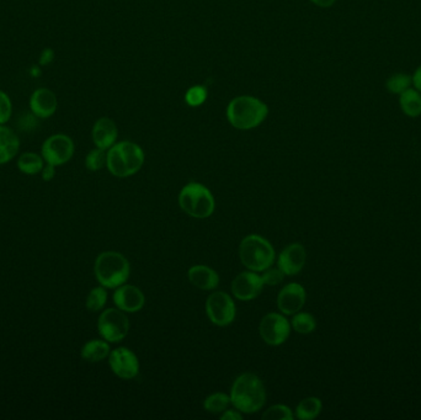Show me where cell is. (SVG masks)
<instances>
[{"mask_svg":"<svg viewBox=\"0 0 421 420\" xmlns=\"http://www.w3.org/2000/svg\"><path fill=\"white\" fill-rule=\"evenodd\" d=\"M232 406L243 414L258 413L266 403V389L261 379L255 374L245 372L232 384Z\"/></svg>","mask_w":421,"mask_h":420,"instance_id":"cell-1","label":"cell"},{"mask_svg":"<svg viewBox=\"0 0 421 420\" xmlns=\"http://www.w3.org/2000/svg\"><path fill=\"white\" fill-rule=\"evenodd\" d=\"M145 164V152L140 145L123 140L109 149L106 167L116 178H128L140 172Z\"/></svg>","mask_w":421,"mask_h":420,"instance_id":"cell-2","label":"cell"},{"mask_svg":"<svg viewBox=\"0 0 421 420\" xmlns=\"http://www.w3.org/2000/svg\"><path fill=\"white\" fill-rule=\"evenodd\" d=\"M94 272L98 282L105 289H118L126 284L131 275L127 257L118 252H103L96 257Z\"/></svg>","mask_w":421,"mask_h":420,"instance_id":"cell-3","label":"cell"},{"mask_svg":"<svg viewBox=\"0 0 421 420\" xmlns=\"http://www.w3.org/2000/svg\"><path fill=\"white\" fill-rule=\"evenodd\" d=\"M269 113L266 104L253 96H239L231 101L227 108V118L238 130H251L263 123Z\"/></svg>","mask_w":421,"mask_h":420,"instance_id":"cell-4","label":"cell"},{"mask_svg":"<svg viewBox=\"0 0 421 420\" xmlns=\"http://www.w3.org/2000/svg\"><path fill=\"white\" fill-rule=\"evenodd\" d=\"M239 259L248 270L263 272L272 267L276 259L272 244L259 235H249L239 245Z\"/></svg>","mask_w":421,"mask_h":420,"instance_id":"cell-5","label":"cell"},{"mask_svg":"<svg viewBox=\"0 0 421 420\" xmlns=\"http://www.w3.org/2000/svg\"><path fill=\"white\" fill-rule=\"evenodd\" d=\"M177 203L187 216L199 220L212 216L216 208V201L211 190L196 181H191L182 188L177 196Z\"/></svg>","mask_w":421,"mask_h":420,"instance_id":"cell-6","label":"cell"},{"mask_svg":"<svg viewBox=\"0 0 421 420\" xmlns=\"http://www.w3.org/2000/svg\"><path fill=\"white\" fill-rule=\"evenodd\" d=\"M98 332L109 343H120L130 332V319L118 308H108L99 316Z\"/></svg>","mask_w":421,"mask_h":420,"instance_id":"cell-7","label":"cell"},{"mask_svg":"<svg viewBox=\"0 0 421 420\" xmlns=\"http://www.w3.org/2000/svg\"><path fill=\"white\" fill-rule=\"evenodd\" d=\"M209 322L217 327L231 325L237 317V306L231 294L224 291H214L209 294L204 304Z\"/></svg>","mask_w":421,"mask_h":420,"instance_id":"cell-8","label":"cell"},{"mask_svg":"<svg viewBox=\"0 0 421 420\" xmlns=\"http://www.w3.org/2000/svg\"><path fill=\"white\" fill-rule=\"evenodd\" d=\"M291 329L290 321L276 312L265 314L259 324L260 337L270 347H279L286 343L290 337Z\"/></svg>","mask_w":421,"mask_h":420,"instance_id":"cell-9","label":"cell"},{"mask_svg":"<svg viewBox=\"0 0 421 420\" xmlns=\"http://www.w3.org/2000/svg\"><path fill=\"white\" fill-rule=\"evenodd\" d=\"M41 154L46 163L55 167L63 165L72 159L74 154V142L69 135L63 133L51 135L43 142Z\"/></svg>","mask_w":421,"mask_h":420,"instance_id":"cell-10","label":"cell"},{"mask_svg":"<svg viewBox=\"0 0 421 420\" xmlns=\"http://www.w3.org/2000/svg\"><path fill=\"white\" fill-rule=\"evenodd\" d=\"M108 359L110 369L120 379H132L140 374V360L131 349L120 347L110 352Z\"/></svg>","mask_w":421,"mask_h":420,"instance_id":"cell-11","label":"cell"},{"mask_svg":"<svg viewBox=\"0 0 421 420\" xmlns=\"http://www.w3.org/2000/svg\"><path fill=\"white\" fill-rule=\"evenodd\" d=\"M264 286L263 277L258 272L243 271L232 282V294L239 301H251L261 294Z\"/></svg>","mask_w":421,"mask_h":420,"instance_id":"cell-12","label":"cell"},{"mask_svg":"<svg viewBox=\"0 0 421 420\" xmlns=\"http://www.w3.org/2000/svg\"><path fill=\"white\" fill-rule=\"evenodd\" d=\"M307 299L306 289L297 282H291L281 289L277 294V308L285 316H293L303 308Z\"/></svg>","mask_w":421,"mask_h":420,"instance_id":"cell-13","label":"cell"},{"mask_svg":"<svg viewBox=\"0 0 421 420\" xmlns=\"http://www.w3.org/2000/svg\"><path fill=\"white\" fill-rule=\"evenodd\" d=\"M307 260V252L301 243L287 245L277 257V267L286 276H295L299 274Z\"/></svg>","mask_w":421,"mask_h":420,"instance_id":"cell-14","label":"cell"},{"mask_svg":"<svg viewBox=\"0 0 421 420\" xmlns=\"http://www.w3.org/2000/svg\"><path fill=\"white\" fill-rule=\"evenodd\" d=\"M113 303L125 313H136L145 307V294L137 286L125 284L115 291Z\"/></svg>","mask_w":421,"mask_h":420,"instance_id":"cell-15","label":"cell"},{"mask_svg":"<svg viewBox=\"0 0 421 420\" xmlns=\"http://www.w3.org/2000/svg\"><path fill=\"white\" fill-rule=\"evenodd\" d=\"M58 100L53 91L47 88H38L30 96V110L38 118H48L55 115Z\"/></svg>","mask_w":421,"mask_h":420,"instance_id":"cell-16","label":"cell"},{"mask_svg":"<svg viewBox=\"0 0 421 420\" xmlns=\"http://www.w3.org/2000/svg\"><path fill=\"white\" fill-rule=\"evenodd\" d=\"M118 127L116 123L109 118H101L94 123L93 127V140L96 148L110 149L118 140Z\"/></svg>","mask_w":421,"mask_h":420,"instance_id":"cell-17","label":"cell"},{"mask_svg":"<svg viewBox=\"0 0 421 420\" xmlns=\"http://www.w3.org/2000/svg\"><path fill=\"white\" fill-rule=\"evenodd\" d=\"M191 285L204 291H214L219 286V275L207 265H194L187 271Z\"/></svg>","mask_w":421,"mask_h":420,"instance_id":"cell-18","label":"cell"},{"mask_svg":"<svg viewBox=\"0 0 421 420\" xmlns=\"http://www.w3.org/2000/svg\"><path fill=\"white\" fill-rule=\"evenodd\" d=\"M20 140L9 127L0 125V165L9 163L18 155Z\"/></svg>","mask_w":421,"mask_h":420,"instance_id":"cell-19","label":"cell"},{"mask_svg":"<svg viewBox=\"0 0 421 420\" xmlns=\"http://www.w3.org/2000/svg\"><path fill=\"white\" fill-rule=\"evenodd\" d=\"M110 352L111 349L109 342H106L105 339H93L84 344L80 357L88 362H100L108 359Z\"/></svg>","mask_w":421,"mask_h":420,"instance_id":"cell-20","label":"cell"},{"mask_svg":"<svg viewBox=\"0 0 421 420\" xmlns=\"http://www.w3.org/2000/svg\"><path fill=\"white\" fill-rule=\"evenodd\" d=\"M399 98V104L403 113L410 118H417L421 113V93L417 89L409 88L404 91Z\"/></svg>","mask_w":421,"mask_h":420,"instance_id":"cell-21","label":"cell"},{"mask_svg":"<svg viewBox=\"0 0 421 420\" xmlns=\"http://www.w3.org/2000/svg\"><path fill=\"white\" fill-rule=\"evenodd\" d=\"M322 401L317 397L304 398L296 408L295 418L301 420L316 419L322 411Z\"/></svg>","mask_w":421,"mask_h":420,"instance_id":"cell-22","label":"cell"},{"mask_svg":"<svg viewBox=\"0 0 421 420\" xmlns=\"http://www.w3.org/2000/svg\"><path fill=\"white\" fill-rule=\"evenodd\" d=\"M45 167V159L42 155L35 153V152H26L23 153L18 159V168L20 172L28 175H36L42 172Z\"/></svg>","mask_w":421,"mask_h":420,"instance_id":"cell-23","label":"cell"},{"mask_svg":"<svg viewBox=\"0 0 421 420\" xmlns=\"http://www.w3.org/2000/svg\"><path fill=\"white\" fill-rule=\"evenodd\" d=\"M290 323L291 328L299 334H311L317 328L316 318L307 312H297Z\"/></svg>","mask_w":421,"mask_h":420,"instance_id":"cell-24","label":"cell"},{"mask_svg":"<svg viewBox=\"0 0 421 420\" xmlns=\"http://www.w3.org/2000/svg\"><path fill=\"white\" fill-rule=\"evenodd\" d=\"M231 396L223 392H216L206 397L204 409L212 414H222L231 406Z\"/></svg>","mask_w":421,"mask_h":420,"instance_id":"cell-25","label":"cell"},{"mask_svg":"<svg viewBox=\"0 0 421 420\" xmlns=\"http://www.w3.org/2000/svg\"><path fill=\"white\" fill-rule=\"evenodd\" d=\"M108 302V292L104 286L100 285L99 287L91 290L86 297L85 306L90 312H99L105 307Z\"/></svg>","mask_w":421,"mask_h":420,"instance_id":"cell-26","label":"cell"},{"mask_svg":"<svg viewBox=\"0 0 421 420\" xmlns=\"http://www.w3.org/2000/svg\"><path fill=\"white\" fill-rule=\"evenodd\" d=\"M412 84V79L410 76H407L405 73H398L388 78V81L385 83V88L393 94H402L404 91L409 89Z\"/></svg>","mask_w":421,"mask_h":420,"instance_id":"cell-27","label":"cell"},{"mask_svg":"<svg viewBox=\"0 0 421 420\" xmlns=\"http://www.w3.org/2000/svg\"><path fill=\"white\" fill-rule=\"evenodd\" d=\"M264 420H293L295 419V413L292 411L290 406L285 404H275L270 408H267L264 411Z\"/></svg>","mask_w":421,"mask_h":420,"instance_id":"cell-28","label":"cell"},{"mask_svg":"<svg viewBox=\"0 0 421 420\" xmlns=\"http://www.w3.org/2000/svg\"><path fill=\"white\" fill-rule=\"evenodd\" d=\"M106 159H108V153H105L104 149H93L86 155V169H89L90 172H98L106 165Z\"/></svg>","mask_w":421,"mask_h":420,"instance_id":"cell-29","label":"cell"},{"mask_svg":"<svg viewBox=\"0 0 421 420\" xmlns=\"http://www.w3.org/2000/svg\"><path fill=\"white\" fill-rule=\"evenodd\" d=\"M207 99V89L204 86H195L186 91L185 100L190 106H199Z\"/></svg>","mask_w":421,"mask_h":420,"instance_id":"cell-30","label":"cell"},{"mask_svg":"<svg viewBox=\"0 0 421 420\" xmlns=\"http://www.w3.org/2000/svg\"><path fill=\"white\" fill-rule=\"evenodd\" d=\"M13 115V104L9 95L0 91V125H5Z\"/></svg>","mask_w":421,"mask_h":420,"instance_id":"cell-31","label":"cell"},{"mask_svg":"<svg viewBox=\"0 0 421 420\" xmlns=\"http://www.w3.org/2000/svg\"><path fill=\"white\" fill-rule=\"evenodd\" d=\"M285 274L279 269V267H267L266 270L263 271L264 285L265 286H277L280 285L284 279H285Z\"/></svg>","mask_w":421,"mask_h":420,"instance_id":"cell-32","label":"cell"},{"mask_svg":"<svg viewBox=\"0 0 421 420\" xmlns=\"http://www.w3.org/2000/svg\"><path fill=\"white\" fill-rule=\"evenodd\" d=\"M37 118H36L33 113L32 115H24V118H20L18 125H20L24 131H28V130L35 128L37 125Z\"/></svg>","mask_w":421,"mask_h":420,"instance_id":"cell-33","label":"cell"},{"mask_svg":"<svg viewBox=\"0 0 421 420\" xmlns=\"http://www.w3.org/2000/svg\"><path fill=\"white\" fill-rule=\"evenodd\" d=\"M219 418L222 420H241L243 419V413L236 409V408L234 409L228 408L227 411H223Z\"/></svg>","mask_w":421,"mask_h":420,"instance_id":"cell-34","label":"cell"},{"mask_svg":"<svg viewBox=\"0 0 421 420\" xmlns=\"http://www.w3.org/2000/svg\"><path fill=\"white\" fill-rule=\"evenodd\" d=\"M42 179L45 181H51L56 175V167L52 164L46 163L45 167L42 169L41 172Z\"/></svg>","mask_w":421,"mask_h":420,"instance_id":"cell-35","label":"cell"},{"mask_svg":"<svg viewBox=\"0 0 421 420\" xmlns=\"http://www.w3.org/2000/svg\"><path fill=\"white\" fill-rule=\"evenodd\" d=\"M53 59H55V52H53V50H51V48H46V50L42 51V53L40 54V64H41V66H47V64H50Z\"/></svg>","mask_w":421,"mask_h":420,"instance_id":"cell-36","label":"cell"},{"mask_svg":"<svg viewBox=\"0 0 421 420\" xmlns=\"http://www.w3.org/2000/svg\"><path fill=\"white\" fill-rule=\"evenodd\" d=\"M412 86L417 89V91L421 93V66L417 67V71L414 73V76L412 77Z\"/></svg>","mask_w":421,"mask_h":420,"instance_id":"cell-37","label":"cell"},{"mask_svg":"<svg viewBox=\"0 0 421 420\" xmlns=\"http://www.w3.org/2000/svg\"><path fill=\"white\" fill-rule=\"evenodd\" d=\"M311 1L318 6H322V8H329L336 3V0H311Z\"/></svg>","mask_w":421,"mask_h":420,"instance_id":"cell-38","label":"cell"},{"mask_svg":"<svg viewBox=\"0 0 421 420\" xmlns=\"http://www.w3.org/2000/svg\"><path fill=\"white\" fill-rule=\"evenodd\" d=\"M420 328H421V327H420Z\"/></svg>","mask_w":421,"mask_h":420,"instance_id":"cell-39","label":"cell"}]
</instances>
